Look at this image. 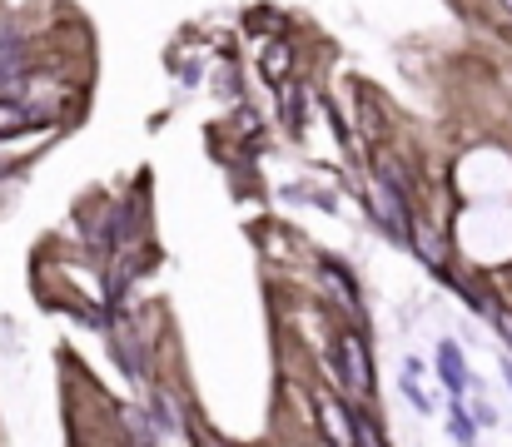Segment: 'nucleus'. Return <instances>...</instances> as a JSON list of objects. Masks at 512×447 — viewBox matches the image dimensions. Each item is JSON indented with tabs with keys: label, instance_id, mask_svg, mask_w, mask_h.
I'll list each match as a JSON object with an SVG mask.
<instances>
[{
	"label": "nucleus",
	"instance_id": "nucleus-10",
	"mask_svg": "<svg viewBox=\"0 0 512 447\" xmlns=\"http://www.w3.org/2000/svg\"><path fill=\"white\" fill-rule=\"evenodd\" d=\"M194 447H219V443H214L209 433H199V438H194Z\"/></svg>",
	"mask_w": 512,
	"mask_h": 447
},
{
	"label": "nucleus",
	"instance_id": "nucleus-2",
	"mask_svg": "<svg viewBox=\"0 0 512 447\" xmlns=\"http://www.w3.org/2000/svg\"><path fill=\"white\" fill-rule=\"evenodd\" d=\"M319 428H324L329 447H353L358 443V423L348 418V408H343L334 393H319Z\"/></svg>",
	"mask_w": 512,
	"mask_h": 447
},
{
	"label": "nucleus",
	"instance_id": "nucleus-9",
	"mask_svg": "<svg viewBox=\"0 0 512 447\" xmlns=\"http://www.w3.org/2000/svg\"><path fill=\"white\" fill-rule=\"evenodd\" d=\"M488 318H493V328H498V333H503V338L512 343V313H508V308H493Z\"/></svg>",
	"mask_w": 512,
	"mask_h": 447
},
{
	"label": "nucleus",
	"instance_id": "nucleus-3",
	"mask_svg": "<svg viewBox=\"0 0 512 447\" xmlns=\"http://www.w3.org/2000/svg\"><path fill=\"white\" fill-rule=\"evenodd\" d=\"M438 373H443V383H448V393H463L473 378H468V363H463V353H458V343L453 338H443L438 343Z\"/></svg>",
	"mask_w": 512,
	"mask_h": 447
},
{
	"label": "nucleus",
	"instance_id": "nucleus-5",
	"mask_svg": "<svg viewBox=\"0 0 512 447\" xmlns=\"http://www.w3.org/2000/svg\"><path fill=\"white\" fill-rule=\"evenodd\" d=\"M448 428H453V438H458L463 447L478 443V423L463 413V398H453V403H448Z\"/></svg>",
	"mask_w": 512,
	"mask_h": 447
},
{
	"label": "nucleus",
	"instance_id": "nucleus-4",
	"mask_svg": "<svg viewBox=\"0 0 512 447\" xmlns=\"http://www.w3.org/2000/svg\"><path fill=\"white\" fill-rule=\"evenodd\" d=\"M259 65H264V80L284 85V80H289V65H294V50H289V40H269Z\"/></svg>",
	"mask_w": 512,
	"mask_h": 447
},
{
	"label": "nucleus",
	"instance_id": "nucleus-8",
	"mask_svg": "<svg viewBox=\"0 0 512 447\" xmlns=\"http://www.w3.org/2000/svg\"><path fill=\"white\" fill-rule=\"evenodd\" d=\"M403 393H408V403H413L418 413H433V398L418 388V378H403Z\"/></svg>",
	"mask_w": 512,
	"mask_h": 447
},
{
	"label": "nucleus",
	"instance_id": "nucleus-1",
	"mask_svg": "<svg viewBox=\"0 0 512 447\" xmlns=\"http://www.w3.org/2000/svg\"><path fill=\"white\" fill-rule=\"evenodd\" d=\"M334 368H339L343 393L353 403H368L373 398V363H368V343L358 328H343L339 343H334Z\"/></svg>",
	"mask_w": 512,
	"mask_h": 447
},
{
	"label": "nucleus",
	"instance_id": "nucleus-6",
	"mask_svg": "<svg viewBox=\"0 0 512 447\" xmlns=\"http://www.w3.org/2000/svg\"><path fill=\"white\" fill-rule=\"evenodd\" d=\"M408 239H413V249H418V254H423V259H428L433 269H443L448 249L438 244V234H433V229H408Z\"/></svg>",
	"mask_w": 512,
	"mask_h": 447
},
{
	"label": "nucleus",
	"instance_id": "nucleus-7",
	"mask_svg": "<svg viewBox=\"0 0 512 447\" xmlns=\"http://www.w3.org/2000/svg\"><path fill=\"white\" fill-rule=\"evenodd\" d=\"M25 125H30V110H25L20 100H0V140L20 135Z\"/></svg>",
	"mask_w": 512,
	"mask_h": 447
}]
</instances>
